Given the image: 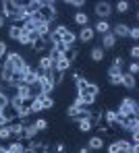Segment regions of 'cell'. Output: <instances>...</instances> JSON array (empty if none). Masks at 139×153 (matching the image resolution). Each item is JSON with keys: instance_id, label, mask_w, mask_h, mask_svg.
<instances>
[{"instance_id": "6da1fadb", "label": "cell", "mask_w": 139, "mask_h": 153, "mask_svg": "<svg viewBox=\"0 0 139 153\" xmlns=\"http://www.w3.org/2000/svg\"><path fill=\"white\" fill-rule=\"evenodd\" d=\"M2 60L10 62V64H13V71H19V73H25L29 68V64L25 62V58H23L19 52H6V56H4Z\"/></svg>"}, {"instance_id": "7a4b0ae2", "label": "cell", "mask_w": 139, "mask_h": 153, "mask_svg": "<svg viewBox=\"0 0 139 153\" xmlns=\"http://www.w3.org/2000/svg\"><path fill=\"white\" fill-rule=\"evenodd\" d=\"M116 114H120V116H125V118H129L131 114H139V105L135 100H131V97H125L123 102H120V108H118V112Z\"/></svg>"}, {"instance_id": "3957f363", "label": "cell", "mask_w": 139, "mask_h": 153, "mask_svg": "<svg viewBox=\"0 0 139 153\" xmlns=\"http://www.w3.org/2000/svg\"><path fill=\"white\" fill-rule=\"evenodd\" d=\"M44 4H42V8H40V17H42V21H46V23H52L56 19V6L54 2H48V0H42Z\"/></svg>"}, {"instance_id": "277c9868", "label": "cell", "mask_w": 139, "mask_h": 153, "mask_svg": "<svg viewBox=\"0 0 139 153\" xmlns=\"http://www.w3.org/2000/svg\"><path fill=\"white\" fill-rule=\"evenodd\" d=\"M67 116H69L71 120L79 122V120H85V118H91V112H89L87 108H75V105H71V108L67 110Z\"/></svg>"}, {"instance_id": "5b68a950", "label": "cell", "mask_w": 139, "mask_h": 153, "mask_svg": "<svg viewBox=\"0 0 139 153\" xmlns=\"http://www.w3.org/2000/svg\"><path fill=\"white\" fill-rule=\"evenodd\" d=\"M93 10H96V15H98L102 21H108V17L112 15V4L106 2V0H100V2H96Z\"/></svg>"}, {"instance_id": "8992f818", "label": "cell", "mask_w": 139, "mask_h": 153, "mask_svg": "<svg viewBox=\"0 0 139 153\" xmlns=\"http://www.w3.org/2000/svg\"><path fill=\"white\" fill-rule=\"evenodd\" d=\"M19 4L21 2H15V0H4L0 6H2V17H15V13L19 10Z\"/></svg>"}, {"instance_id": "52a82bcc", "label": "cell", "mask_w": 139, "mask_h": 153, "mask_svg": "<svg viewBox=\"0 0 139 153\" xmlns=\"http://www.w3.org/2000/svg\"><path fill=\"white\" fill-rule=\"evenodd\" d=\"M37 79H40V71H35V68H31V66L23 73V83L29 85V87H33V85L37 83Z\"/></svg>"}, {"instance_id": "ba28073f", "label": "cell", "mask_w": 139, "mask_h": 153, "mask_svg": "<svg viewBox=\"0 0 139 153\" xmlns=\"http://www.w3.org/2000/svg\"><path fill=\"white\" fill-rule=\"evenodd\" d=\"M67 29H69V27H64V25H58L56 29H52V31H50V35H48V42H50L52 46L58 44V42H62V33H64Z\"/></svg>"}, {"instance_id": "9c48e42d", "label": "cell", "mask_w": 139, "mask_h": 153, "mask_svg": "<svg viewBox=\"0 0 139 153\" xmlns=\"http://www.w3.org/2000/svg\"><path fill=\"white\" fill-rule=\"evenodd\" d=\"M15 89V93L21 97V100H27V97H33V91H31V87L25 85V83H19V85H15L13 87Z\"/></svg>"}, {"instance_id": "30bf717a", "label": "cell", "mask_w": 139, "mask_h": 153, "mask_svg": "<svg viewBox=\"0 0 139 153\" xmlns=\"http://www.w3.org/2000/svg\"><path fill=\"white\" fill-rule=\"evenodd\" d=\"M93 35H96L93 27L87 25V27H81V31L77 33V39H81L83 44H87V42H91V39H93Z\"/></svg>"}, {"instance_id": "8fae6325", "label": "cell", "mask_w": 139, "mask_h": 153, "mask_svg": "<svg viewBox=\"0 0 139 153\" xmlns=\"http://www.w3.org/2000/svg\"><path fill=\"white\" fill-rule=\"evenodd\" d=\"M50 31H52V27H50V23H46V21H44V23H40V25L35 27V31H33V33H35V35H37L40 39H48Z\"/></svg>"}, {"instance_id": "7c38bea8", "label": "cell", "mask_w": 139, "mask_h": 153, "mask_svg": "<svg viewBox=\"0 0 139 153\" xmlns=\"http://www.w3.org/2000/svg\"><path fill=\"white\" fill-rule=\"evenodd\" d=\"M129 29H131V27L125 25V23H116L114 29H112V35H114V37H123V39H125V37H129Z\"/></svg>"}, {"instance_id": "4fadbf2b", "label": "cell", "mask_w": 139, "mask_h": 153, "mask_svg": "<svg viewBox=\"0 0 139 153\" xmlns=\"http://www.w3.org/2000/svg\"><path fill=\"white\" fill-rule=\"evenodd\" d=\"M108 81H110V85H114V87L120 85V83H123V71L110 66V71H108Z\"/></svg>"}, {"instance_id": "5bb4252c", "label": "cell", "mask_w": 139, "mask_h": 153, "mask_svg": "<svg viewBox=\"0 0 139 153\" xmlns=\"http://www.w3.org/2000/svg\"><path fill=\"white\" fill-rule=\"evenodd\" d=\"M33 97H35L37 102H42V108H44V110H50V108L54 105V100H52L50 95H46V93H42V91H40V93H35Z\"/></svg>"}, {"instance_id": "9a60e30c", "label": "cell", "mask_w": 139, "mask_h": 153, "mask_svg": "<svg viewBox=\"0 0 139 153\" xmlns=\"http://www.w3.org/2000/svg\"><path fill=\"white\" fill-rule=\"evenodd\" d=\"M37 71H42V73L54 71V60L48 58V56H42V58H40V66H37Z\"/></svg>"}, {"instance_id": "2e32d148", "label": "cell", "mask_w": 139, "mask_h": 153, "mask_svg": "<svg viewBox=\"0 0 139 153\" xmlns=\"http://www.w3.org/2000/svg\"><path fill=\"white\" fill-rule=\"evenodd\" d=\"M120 128H125V130H129V132L135 130V128H139V116H137V114H131V116L125 120V124H123Z\"/></svg>"}, {"instance_id": "e0dca14e", "label": "cell", "mask_w": 139, "mask_h": 153, "mask_svg": "<svg viewBox=\"0 0 139 153\" xmlns=\"http://www.w3.org/2000/svg\"><path fill=\"white\" fill-rule=\"evenodd\" d=\"M69 68H71V62H69L64 56H60L58 60H54V71L56 73H67Z\"/></svg>"}, {"instance_id": "ac0fdd59", "label": "cell", "mask_w": 139, "mask_h": 153, "mask_svg": "<svg viewBox=\"0 0 139 153\" xmlns=\"http://www.w3.org/2000/svg\"><path fill=\"white\" fill-rule=\"evenodd\" d=\"M93 31H96V33L106 35V33H110V31H112V27H110V23H108V21H102V19H100V21L93 25Z\"/></svg>"}, {"instance_id": "d6986e66", "label": "cell", "mask_w": 139, "mask_h": 153, "mask_svg": "<svg viewBox=\"0 0 139 153\" xmlns=\"http://www.w3.org/2000/svg\"><path fill=\"white\" fill-rule=\"evenodd\" d=\"M37 128H35V124L31 122V124H25V128H23V139H27V141H31V139H35L37 137Z\"/></svg>"}, {"instance_id": "ffe728a7", "label": "cell", "mask_w": 139, "mask_h": 153, "mask_svg": "<svg viewBox=\"0 0 139 153\" xmlns=\"http://www.w3.org/2000/svg\"><path fill=\"white\" fill-rule=\"evenodd\" d=\"M77 95H79V100H81V103H83L85 108L96 103V95H93V93H89V91H81V93H77Z\"/></svg>"}, {"instance_id": "44dd1931", "label": "cell", "mask_w": 139, "mask_h": 153, "mask_svg": "<svg viewBox=\"0 0 139 153\" xmlns=\"http://www.w3.org/2000/svg\"><path fill=\"white\" fill-rule=\"evenodd\" d=\"M23 128H25L23 122H10V124H8L10 137H23Z\"/></svg>"}, {"instance_id": "7402d4cb", "label": "cell", "mask_w": 139, "mask_h": 153, "mask_svg": "<svg viewBox=\"0 0 139 153\" xmlns=\"http://www.w3.org/2000/svg\"><path fill=\"white\" fill-rule=\"evenodd\" d=\"M73 81H75V85H77V93H81V91H85L87 89V85H89V81L87 79H83L81 75H73Z\"/></svg>"}, {"instance_id": "603a6c76", "label": "cell", "mask_w": 139, "mask_h": 153, "mask_svg": "<svg viewBox=\"0 0 139 153\" xmlns=\"http://www.w3.org/2000/svg\"><path fill=\"white\" fill-rule=\"evenodd\" d=\"M75 42H77V33H73L71 29H67V31L62 33V44H67L69 48H73Z\"/></svg>"}, {"instance_id": "cb8c5ba5", "label": "cell", "mask_w": 139, "mask_h": 153, "mask_svg": "<svg viewBox=\"0 0 139 153\" xmlns=\"http://www.w3.org/2000/svg\"><path fill=\"white\" fill-rule=\"evenodd\" d=\"M114 44H116V37L110 33H106L104 37H102V50H108V48H114Z\"/></svg>"}, {"instance_id": "d4e9b609", "label": "cell", "mask_w": 139, "mask_h": 153, "mask_svg": "<svg viewBox=\"0 0 139 153\" xmlns=\"http://www.w3.org/2000/svg\"><path fill=\"white\" fill-rule=\"evenodd\" d=\"M125 89H135V76L129 75V73H123V83H120Z\"/></svg>"}, {"instance_id": "484cf974", "label": "cell", "mask_w": 139, "mask_h": 153, "mask_svg": "<svg viewBox=\"0 0 139 153\" xmlns=\"http://www.w3.org/2000/svg\"><path fill=\"white\" fill-rule=\"evenodd\" d=\"M75 23L79 27H87L89 25V17L85 15L83 10H79V13H75Z\"/></svg>"}, {"instance_id": "4316f807", "label": "cell", "mask_w": 139, "mask_h": 153, "mask_svg": "<svg viewBox=\"0 0 139 153\" xmlns=\"http://www.w3.org/2000/svg\"><path fill=\"white\" fill-rule=\"evenodd\" d=\"M93 124H96V122H93L91 118H85V120H79V130H81V132H89V130L93 128Z\"/></svg>"}, {"instance_id": "83f0119b", "label": "cell", "mask_w": 139, "mask_h": 153, "mask_svg": "<svg viewBox=\"0 0 139 153\" xmlns=\"http://www.w3.org/2000/svg\"><path fill=\"white\" fill-rule=\"evenodd\" d=\"M102 147H104V141L100 137H91L87 143V149H102Z\"/></svg>"}, {"instance_id": "f1b7e54d", "label": "cell", "mask_w": 139, "mask_h": 153, "mask_svg": "<svg viewBox=\"0 0 139 153\" xmlns=\"http://www.w3.org/2000/svg\"><path fill=\"white\" fill-rule=\"evenodd\" d=\"M21 105H23V100H21V97H19L17 93H15L13 97H8V108H13L15 112H17V110H19Z\"/></svg>"}, {"instance_id": "f546056e", "label": "cell", "mask_w": 139, "mask_h": 153, "mask_svg": "<svg viewBox=\"0 0 139 153\" xmlns=\"http://www.w3.org/2000/svg\"><path fill=\"white\" fill-rule=\"evenodd\" d=\"M8 37L10 39H19L21 37V25H15L13 23V25L8 27Z\"/></svg>"}, {"instance_id": "4dcf8cb0", "label": "cell", "mask_w": 139, "mask_h": 153, "mask_svg": "<svg viewBox=\"0 0 139 153\" xmlns=\"http://www.w3.org/2000/svg\"><path fill=\"white\" fill-rule=\"evenodd\" d=\"M46 46H48V39H35V42L31 44V48H33L35 52H44Z\"/></svg>"}, {"instance_id": "1f68e13d", "label": "cell", "mask_w": 139, "mask_h": 153, "mask_svg": "<svg viewBox=\"0 0 139 153\" xmlns=\"http://www.w3.org/2000/svg\"><path fill=\"white\" fill-rule=\"evenodd\" d=\"M129 6H131V4H129L127 0H120V2H116V4H114V8H112V10H116V13H127V10H129Z\"/></svg>"}, {"instance_id": "d6a6232c", "label": "cell", "mask_w": 139, "mask_h": 153, "mask_svg": "<svg viewBox=\"0 0 139 153\" xmlns=\"http://www.w3.org/2000/svg\"><path fill=\"white\" fill-rule=\"evenodd\" d=\"M6 149H8V151H13V153H23V149H25V147H23L19 141H13L10 145H6Z\"/></svg>"}, {"instance_id": "836d02e7", "label": "cell", "mask_w": 139, "mask_h": 153, "mask_svg": "<svg viewBox=\"0 0 139 153\" xmlns=\"http://www.w3.org/2000/svg\"><path fill=\"white\" fill-rule=\"evenodd\" d=\"M91 60L102 62V60H104V50H102V48H93V50H91Z\"/></svg>"}, {"instance_id": "e575fe53", "label": "cell", "mask_w": 139, "mask_h": 153, "mask_svg": "<svg viewBox=\"0 0 139 153\" xmlns=\"http://www.w3.org/2000/svg\"><path fill=\"white\" fill-rule=\"evenodd\" d=\"M29 110H31V114H40L44 108H42V102H37L35 97L31 100V105H29Z\"/></svg>"}, {"instance_id": "d590c367", "label": "cell", "mask_w": 139, "mask_h": 153, "mask_svg": "<svg viewBox=\"0 0 139 153\" xmlns=\"http://www.w3.org/2000/svg\"><path fill=\"white\" fill-rule=\"evenodd\" d=\"M15 114H17V116H19L21 120H25L29 114H31V110H29V105H21V108H19V110H17Z\"/></svg>"}, {"instance_id": "8d00e7d4", "label": "cell", "mask_w": 139, "mask_h": 153, "mask_svg": "<svg viewBox=\"0 0 139 153\" xmlns=\"http://www.w3.org/2000/svg\"><path fill=\"white\" fill-rule=\"evenodd\" d=\"M104 120L108 122V126H114V120H116V112H114V110H108V112L104 114Z\"/></svg>"}, {"instance_id": "74e56055", "label": "cell", "mask_w": 139, "mask_h": 153, "mask_svg": "<svg viewBox=\"0 0 139 153\" xmlns=\"http://www.w3.org/2000/svg\"><path fill=\"white\" fill-rule=\"evenodd\" d=\"M17 42H19L21 46H31V44H33V42H31V35H27V33H23V31H21V37H19Z\"/></svg>"}, {"instance_id": "f35d334b", "label": "cell", "mask_w": 139, "mask_h": 153, "mask_svg": "<svg viewBox=\"0 0 139 153\" xmlns=\"http://www.w3.org/2000/svg\"><path fill=\"white\" fill-rule=\"evenodd\" d=\"M52 48H54V50L58 52L60 56H64V54H67V50H69V46H67V44H62V42H58V44H54Z\"/></svg>"}, {"instance_id": "ab89813d", "label": "cell", "mask_w": 139, "mask_h": 153, "mask_svg": "<svg viewBox=\"0 0 139 153\" xmlns=\"http://www.w3.org/2000/svg\"><path fill=\"white\" fill-rule=\"evenodd\" d=\"M33 124H35V128H37L40 132H42V130H46V128H48V120H44V118H40V120H35Z\"/></svg>"}, {"instance_id": "60d3db41", "label": "cell", "mask_w": 139, "mask_h": 153, "mask_svg": "<svg viewBox=\"0 0 139 153\" xmlns=\"http://www.w3.org/2000/svg\"><path fill=\"white\" fill-rule=\"evenodd\" d=\"M64 58H67L69 62H73V60L77 58V50H75V48H69V50H67V54H64Z\"/></svg>"}, {"instance_id": "b9f144b4", "label": "cell", "mask_w": 139, "mask_h": 153, "mask_svg": "<svg viewBox=\"0 0 139 153\" xmlns=\"http://www.w3.org/2000/svg\"><path fill=\"white\" fill-rule=\"evenodd\" d=\"M0 108H4V110L8 108V95L4 91H0Z\"/></svg>"}, {"instance_id": "7bdbcfd3", "label": "cell", "mask_w": 139, "mask_h": 153, "mask_svg": "<svg viewBox=\"0 0 139 153\" xmlns=\"http://www.w3.org/2000/svg\"><path fill=\"white\" fill-rule=\"evenodd\" d=\"M85 91H89V93H93V95H96V97H98V93H100V87H98V85H93V83H89V85H87V89H85Z\"/></svg>"}, {"instance_id": "ee69618b", "label": "cell", "mask_w": 139, "mask_h": 153, "mask_svg": "<svg viewBox=\"0 0 139 153\" xmlns=\"http://www.w3.org/2000/svg\"><path fill=\"white\" fill-rule=\"evenodd\" d=\"M137 73H139V64H137V62H131V64H129V75L135 76Z\"/></svg>"}, {"instance_id": "f6af8a7d", "label": "cell", "mask_w": 139, "mask_h": 153, "mask_svg": "<svg viewBox=\"0 0 139 153\" xmlns=\"http://www.w3.org/2000/svg\"><path fill=\"white\" fill-rule=\"evenodd\" d=\"M139 141V128H135V130H131V145H137Z\"/></svg>"}, {"instance_id": "bcb514c9", "label": "cell", "mask_w": 139, "mask_h": 153, "mask_svg": "<svg viewBox=\"0 0 139 153\" xmlns=\"http://www.w3.org/2000/svg\"><path fill=\"white\" fill-rule=\"evenodd\" d=\"M112 68H118V71L123 68V58H120V56H116V58L112 60Z\"/></svg>"}, {"instance_id": "7dc6e473", "label": "cell", "mask_w": 139, "mask_h": 153, "mask_svg": "<svg viewBox=\"0 0 139 153\" xmlns=\"http://www.w3.org/2000/svg\"><path fill=\"white\" fill-rule=\"evenodd\" d=\"M67 4H69V6H75V8H81L85 2L83 0H67Z\"/></svg>"}, {"instance_id": "c3c4849f", "label": "cell", "mask_w": 139, "mask_h": 153, "mask_svg": "<svg viewBox=\"0 0 139 153\" xmlns=\"http://www.w3.org/2000/svg\"><path fill=\"white\" fill-rule=\"evenodd\" d=\"M0 139H10V130H8V126L0 128Z\"/></svg>"}, {"instance_id": "681fc988", "label": "cell", "mask_w": 139, "mask_h": 153, "mask_svg": "<svg viewBox=\"0 0 139 153\" xmlns=\"http://www.w3.org/2000/svg\"><path fill=\"white\" fill-rule=\"evenodd\" d=\"M129 37H131V39H137L139 37V27H131V29H129Z\"/></svg>"}, {"instance_id": "f907efd6", "label": "cell", "mask_w": 139, "mask_h": 153, "mask_svg": "<svg viewBox=\"0 0 139 153\" xmlns=\"http://www.w3.org/2000/svg\"><path fill=\"white\" fill-rule=\"evenodd\" d=\"M6 44H4V42H0V60H2V58H4V56H6Z\"/></svg>"}, {"instance_id": "816d5d0a", "label": "cell", "mask_w": 139, "mask_h": 153, "mask_svg": "<svg viewBox=\"0 0 139 153\" xmlns=\"http://www.w3.org/2000/svg\"><path fill=\"white\" fill-rule=\"evenodd\" d=\"M108 153H118V147H116V141L108 145Z\"/></svg>"}, {"instance_id": "f5cc1de1", "label": "cell", "mask_w": 139, "mask_h": 153, "mask_svg": "<svg viewBox=\"0 0 139 153\" xmlns=\"http://www.w3.org/2000/svg\"><path fill=\"white\" fill-rule=\"evenodd\" d=\"M56 153H67V147H64V143H58V145H56Z\"/></svg>"}, {"instance_id": "db71d44e", "label": "cell", "mask_w": 139, "mask_h": 153, "mask_svg": "<svg viewBox=\"0 0 139 153\" xmlns=\"http://www.w3.org/2000/svg\"><path fill=\"white\" fill-rule=\"evenodd\" d=\"M131 58H139V48H137V46L131 48Z\"/></svg>"}, {"instance_id": "11a10c76", "label": "cell", "mask_w": 139, "mask_h": 153, "mask_svg": "<svg viewBox=\"0 0 139 153\" xmlns=\"http://www.w3.org/2000/svg\"><path fill=\"white\" fill-rule=\"evenodd\" d=\"M91 151V149H87V147H81V149H79V153H89Z\"/></svg>"}, {"instance_id": "9f6ffc18", "label": "cell", "mask_w": 139, "mask_h": 153, "mask_svg": "<svg viewBox=\"0 0 139 153\" xmlns=\"http://www.w3.org/2000/svg\"><path fill=\"white\" fill-rule=\"evenodd\" d=\"M2 27H4V17L0 15V29H2Z\"/></svg>"}, {"instance_id": "6f0895ef", "label": "cell", "mask_w": 139, "mask_h": 153, "mask_svg": "<svg viewBox=\"0 0 139 153\" xmlns=\"http://www.w3.org/2000/svg\"><path fill=\"white\" fill-rule=\"evenodd\" d=\"M0 153H6V145H0Z\"/></svg>"}, {"instance_id": "680465c9", "label": "cell", "mask_w": 139, "mask_h": 153, "mask_svg": "<svg viewBox=\"0 0 139 153\" xmlns=\"http://www.w3.org/2000/svg\"><path fill=\"white\" fill-rule=\"evenodd\" d=\"M2 114H4V108H0V116H2Z\"/></svg>"}]
</instances>
